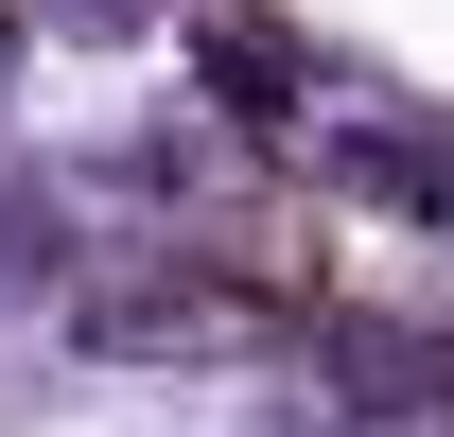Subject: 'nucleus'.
<instances>
[{"label":"nucleus","mask_w":454,"mask_h":437,"mask_svg":"<svg viewBox=\"0 0 454 437\" xmlns=\"http://www.w3.org/2000/svg\"><path fill=\"white\" fill-rule=\"evenodd\" d=\"M88 332H106V350H227V332H245V298H227V280H106V298H88Z\"/></svg>","instance_id":"nucleus-1"},{"label":"nucleus","mask_w":454,"mask_h":437,"mask_svg":"<svg viewBox=\"0 0 454 437\" xmlns=\"http://www.w3.org/2000/svg\"><path fill=\"white\" fill-rule=\"evenodd\" d=\"M192 36H210V70H227V106H245V123H280V106H297V53H280V18H245V0H210Z\"/></svg>","instance_id":"nucleus-2"},{"label":"nucleus","mask_w":454,"mask_h":437,"mask_svg":"<svg viewBox=\"0 0 454 437\" xmlns=\"http://www.w3.org/2000/svg\"><path fill=\"white\" fill-rule=\"evenodd\" d=\"M437 368H454V332H437Z\"/></svg>","instance_id":"nucleus-3"}]
</instances>
